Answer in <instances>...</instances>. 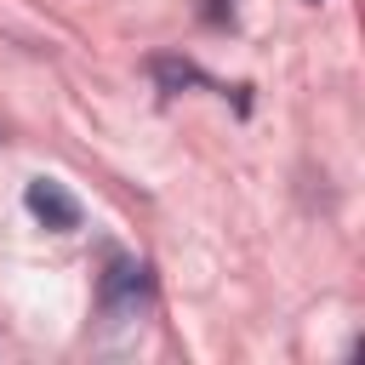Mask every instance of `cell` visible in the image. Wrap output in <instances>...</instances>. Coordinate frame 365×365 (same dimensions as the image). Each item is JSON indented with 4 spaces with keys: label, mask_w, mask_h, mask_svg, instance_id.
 <instances>
[{
    "label": "cell",
    "mask_w": 365,
    "mask_h": 365,
    "mask_svg": "<svg viewBox=\"0 0 365 365\" xmlns=\"http://www.w3.org/2000/svg\"><path fill=\"white\" fill-rule=\"evenodd\" d=\"M148 308V268L131 257H114L103 274V314L108 319H137Z\"/></svg>",
    "instance_id": "obj_1"
},
{
    "label": "cell",
    "mask_w": 365,
    "mask_h": 365,
    "mask_svg": "<svg viewBox=\"0 0 365 365\" xmlns=\"http://www.w3.org/2000/svg\"><path fill=\"white\" fill-rule=\"evenodd\" d=\"M23 205L46 222V228H57V234H68V228H80V200L63 188V182H51V177H34L29 188H23Z\"/></svg>",
    "instance_id": "obj_2"
}]
</instances>
